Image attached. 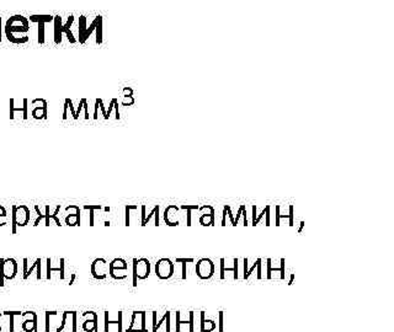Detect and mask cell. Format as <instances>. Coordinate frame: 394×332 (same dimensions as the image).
I'll return each instance as SVG.
<instances>
[{"mask_svg": "<svg viewBox=\"0 0 394 332\" xmlns=\"http://www.w3.org/2000/svg\"><path fill=\"white\" fill-rule=\"evenodd\" d=\"M29 19L22 15H13L5 24V36L11 43L24 45L29 41Z\"/></svg>", "mask_w": 394, "mask_h": 332, "instance_id": "obj_1", "label": "cell"}, {"mask_svg": "<svg viewBox=\"0 0 394 332\" xmlns=\"http://www.w3.org/2000/svg\"><path fill=\"white\" fill-rule=\"evenodd\" d=\"M54 43H57V45H59V43L62 42V36L67 35L68 40H69V42L72 43H75V38H74V35H73L72 30H70V26L73 25V22H74V16L70 15L69 17H68V21L67 24L63 25V22H62V17L59 15L54 16Z\"/></svg>", "mask_w": 394, "mask_h": 332, "instance_id": "obj_2", "label": "cell"}, {"mask_svg": "<svg viewBox=\"0 0 394 332\" xmlns=\"http://www.w3.org/2000/svg\"><path fill=\"white\" fill-rule=\"evenodd\" d=\"M100 27H104V17L101 15H98L91 22L90 27L86 29V17L84 15L79 16V43L84 45L90 37V35L94 31L98 30Z\"/></svg>", "mask_w": 394, "mask_h": 332, "instance_id": "obj_3", "label": "cell"}, {"mask_svg": "<svg viewBox=\"0 0 394 332\" xmlns=\"http://www.w3.org/2000/svg\"><path fill=\"white\" fill-rule=\"evenodd\" d=\"M17 274V262L15 258H0V287L5 285V281H11Z\"/></svg>", "mask_w": 394, "mask_h": 332, "instance_id": "obj_4", "label": "cell"}, {"mask_svg": "<svg viewBox=\"0 0 394 332\" xmlns=\"http://www.w3.org/2000/svg\"><path fill=\"white\" fill-rule=\"evenodd\" d=\"M11 212H13V228H11V233L15 235L17 226H26L29 224L31 215H30V209L25 205H14L11 207Z\"/></svg>", "mask_w": 394, "mask_h": 332, "instance_id": "obj_5", "label": "cell"}, {"mask_svg": "<svg viewBox=\"0 0 394 332\" xmlns=\"http://www.w3.org/2000/svg\"><path fill=\"white\" fill-rule=\"evenodd\" d=\"M150 274V262L148 258H133V287H137L138 279L144 281Z\"/></svg>", "mask_w": 394, "mask_h": 332, "instance_id": "obj_6", "label": "cell"}, {"mask_svg": "<svg viewBox=\"0 0 394 332\" xmlns=\"http://www.w3.org/2000/svg\"><path fill=\"white\" fill-rule=\"evenodd\" d=\"M127 269L128 265L123 258H115L109 263V273L116 281H122L127 278Z\"/></svg>", "mask_w": 394, "mask_h": 332, "instance_id": "obj_7", "label": "cell"}, {"mask_svg": "<svg viewBox=\"0 0 394 332\" xmlns=\"http://www.w3.org/2000/svg\"><path fill=\"white\" fill-rule=\"evenodd\" d=\"M196 274L198 278L211 279L214 274V263L210 258H201L196 263Z\"/></svg>", "mask_w": 394, "mask_h": 332, "instance_id": "obj_8", "label": "cell"}, {"mask_svg": "<svg viewBox=\"0 0 394 332\" xmlns=\"http://www.w3.org/2000/svg\"><path fill=\"white\" fill-rule=\"evenodd\" d=\"M155 274L159 279H170L174 274V263L170 258H160L155 263Z\"/></svg>", "mask_w": 394, "mask_h": 332, "instance_id": "obj_9", "label": "cell"}, {"mask_svg": "<svg viewBox=\"0 0 394 332\" xmlns=\"http://www.w3.org/2000/svg\"><path fill=\"white\" fill-rule=\"evenodd\" d=\"M107 274H109V263L106 262L105 258H95L91 263V276L95 279L102 281L106 279Z\"/></svg>", "mask_w": 394, "mask_h": 332, "instance_id": "obj_10", "label": "cell"}, {"mask_svg": "<svg viewBox=\"0 0 394 332\" xmlns=\"http://www.w3.org/2000/svg\"><path fill=\"white\" fill-rule=\"evenodd\" d=\"M126 332H148L146 327V311H134Z\"/></svg>", "mask_w": 394, "mask_h": 332, "instance_id": "obj_11", "label": "cell"}, {"mask_svg": "<svg viewBox=\"0 0 394 332\" xmlns=\"http://www.w3.org/2000/svg\"><path fill=\"white\" fill-rule=\"evenodd\" d=\"M24 263V273H22V278L29 279L30 277L36 272V278L41 279L42 278V258H36L31 266H29V260L24 258L22 261Z\"/></svg>", "mask_w": 394, "mask_h": 332, "instance_id": "obj_12", "label": "cell"}, {"mask_svg": "<svg viewBox=\"0 0 394 332\" xmlns=\"http://www.w3.org/2000/svg\"><path fill=\"white\" fill-rule=\"evenodd\" d=\"M21 316L24 317L22 330L25 332H37V315L35 311H25L21 314Z\"/></svg>", "mask_w": 394, "mask_h": 332, "instance_id": "obj_13", "label": "cell"}, {"mask_svg": "<svg viewBox=\"0 0 394 332\" xmlns=\"http://www.w3.org/2000/svg\"><path fill=\"white\" fill-rule=\"evenodd\" d=\"M83 330L85 332H98V314L95 311H86L83 313Z\"/></svg>", "mask_w": 394, "mask_h": 332, "instance_id": "obj_14", "label": "cell"}, {"mask_svg": "<svg viewBox=\"0 0 394 332\" xmlns=\"http://www.w3.org/2000/svg\"><path fill=\"white\" fill-rule=\"evenodd\" d=\"M180 210V208L175 205H170L168 206V208L164 212V221H165L166 225L169 226H178L180 224L178 219V213Z\"/></svg>", "mask_w": 394, "mask_h": 332, "instance_id": "obj_15", "label": "cell"}, {"mask_svg": "<svg viewBox=\"0 0 394 332\" xmlns=\"http://www.w3.org/2000/svg\"><path fill=\"white\" fill-rule=\"evenodd\" d=\"M70 209L73 210V213H68L66 215V224L68 226H80L82 225V218H80V208L78 206H68Z\"/></svg>", "mask_w": 394, "mask_h": 332, "instance_id": "obj_16", "label": "cell"}, {"mask_svg": "<svg viewBox=\"0 0 394 332\" xmlns=\"http://www.w3.org/2000/svg\"><path fill=\"white\" fill-rule=\"evenodd\" d=\"M104 331L109 332L110 331V325H117L118 327V332L123 331V315L122 311H118L117 313V320H110V313L109 311H105L104 313Z\"/></svg>", "mask_w": 394, "mask_h": 332, "instance_id": "obj_17", "label": "cell"}, {"mask_svg": "<svg viewBox=\"0 0 394 332\" xmlns=\"http://www.w3.org/2000/svg\"><path fill=\"white\" fill-rule=\"evenodd\" d=\"M46 278L47 279H51L52 278V272H59V278L63 281L64 277H66V274H64V258L62 257L61 260H59V267L57 269V267H52V260L51 258H47L46 260Z\"/></svg>", "mask_w": 394, "mask_h": 332, "instance_id": "obj_18", "label": "cell"}, {"mask_svg": "<svg viewBox=\"0 0 394 332\" xmlns=\"http://www.w3.org/2000/svg\"><path fill=\"white\" fill-rule=\"evenodd\" d=\"M61 206H57L56 207V210H54V213H51V207L48 205L45 206V225L46 226H49L51 225V219L52 221H54V223H56L57 226H62L61 224V221L58 219V213L59 210H61Z\"/></svg>", "mask_w": 394, "mask_h": 332, "instance_id": "obj_19", "label": "cell"}, {"mask_svg": "<svg viewBox=\"0 0 394 332\" xmlns=\"http://www.w3.org/2000/svg\"><path fill=\"white\" fill-rule=\"evenodd\" d=\"M217 329V324L214 320L212 319H206L205 311H201V332H212Z\"/></svg>", "mask_w": 394, "mask_h": 332, "instance_id": "obj_20", "label": "cell"}, {"mask_svg": "<svg viewBox=\"0 0 394 332\" xmlns=\"http://www.w3.org/2000/svg\"><path fill=\"white\" fill-rule=\"evenodd\" d=\"M32 117L35 120H47V101L42 100V106H36L32 110Z\"/></svg>", "mask_w": 394, "mask_h": 332, "instance_id": "obj_21", "label": "cell"}, {"mask_svg": "<svg viewBox=\"0 0 394 332\" xmlns=\"http://www.w3.org/2000/svg\"><path fill=\"white\" fill-rule=\"evenodd\" d=\"M159 209H160L159 206H155V207L153 208L152 212H150L149 214H148V215L144 214V218L141 221V225H142V226H146L147 224L149 223L150 219H152L153 217H154V218H155L154 225H155V226H159Z\"/></svg>", "mask_w": 394, "mask_h": 332, "instance_id": "obj_22", "label": "cell"}, {"mask_svg": "<svg viewBox=\"0 0 394 332\" xmlns=\"http://www.w3.org/2000/svg\"><path fill=\"white\" fill-rule=\"evenodd\" d=\"M281 218H287L290 221L288 225L293 226L295 225V221H293V206H290V213L288 214H280V206H276V226H280V219Z\"/></svg>", "mask_w": 394, "mask_h": 332, "instance_id": "obj_23", "label": "cell"}, {"mask_svg": "<svg viewBox=\"0 0 394 332\" xmlns=\"http://www.w3.org/2000/svg\"><path fill=\"white\" fill-rule=\"evenodd\" d=\"M14 102H15V100H14V98H10V120H14V112L19 111L22 112V118H24V120H27V104H29L27 98H24V107H22V109H15Z\"/></svg>", "mask_w": 394, "mask_h": 332, "instance_id": "obj_24", "label": "cell"}, {"mask_svg": "<svg viewBox=\"0 0 394 332\" xmlns=\"http://www.w3.org/2000/svg\"><path fill=\"white\" fill-rule=\"evenodd\" d=\"M200 224L203 226H213L214 225V208H211L210 213L202 214L200 218Z\"/></svg>", "mask_w": 394, "mask_h": 332, "instance_id": "obj_25", "label": "cell"}, {"mask_svg": "<svg viewBox=\"0 0 394 332\" xmlns=\"http://www.w3.org/2000/svg\"><path fill=\"white\" fill-rule=\"evenodd\" d=\"M22 311H4V316H9V331L14 332L15 331V320L16 316H21Z\"/></svg>", "mask_w": 394, "mask_h": 332, "instance_id": "obj_26", "label": "cell"}, {"mask_svg": "<svg viewBox=\"0 0 394 332\" xmlns=\"http://www.w3.org/2000/svg\"><path fill=\"white\" fill-rule=\"evenodd\" d=\"M54 19V16L52 15H31L29 17V21H32V22H36L37 24L38 21H45L46 24L47 22H52Z\"/></svg>", "mask_w": 394, "mask_h": 332, "instance_id": "obj_27", "label": "cell"}, {"mask_svg": "<svg viewBox=\"0 0 394 332\" xmlns=\"http://www.w3.org/2000/svg\"><path fill=\"white\" fill-rule=\"evenodd\" d=\"M102 207L100 205H85L84 206V210H89L90 212V224L89 225L94 226V214L95 210H101Z\"/></svg>", "mask_w": 394, "mask_h": 332, "instance_id": "obj_28", "label": "cell"}, {"mask_svg": "<svg viewBox=\"0 0 394 332\" xmlns=\"http://www.w3.org/2000/svg\"><path fill=\"white\" fill-rule=\"evenodd\" d=\"M68 110H70L74 120H78V118H79V116L77 114V111L74 110V106H73V102L70 98H66V101H64V111H68Z\"/></svg>", "mask_w": 394, "mask_h": 332, "instance_id": "obj_29", "label": "cell"}, {"mask_svg": "<svg viewBox=\"0 0 394 332\" xmlns=\"http://www.w3.org/2000/svg\"><path fill=\"white\" fill-rule=\"evenodd\" d=\"M38 45L42 46L45 43V21H38Z\"/></svg>", "mask_w": 394, "mask_h": 332, "instance_id": "obj_30", "label": "cell"}, {"mask_svg": "<svg viewBox=\"0 0 394 332\" xmlns=\"http://www.w3.org/2000/svg\"><path fill=\"white\" fill-rule=\"evenodd\" d=\"M137 208H138V206H136V205H128V206H126V207H125V210H126L125 225H126V226H130V225H131V219H130L131 210H136Z\"/></svg>", "mask_w": 394, "mask_h": 332, "instance_id": "obj_31", "label": "cell"}, {"mask_svg": "<svg viewBox=\"0 0 394 332\" xmlns=\"http://www.w3.org/2000/svg\"><path fill=\"white\" fill-rule=\"evenodd\" d=\"M227 272H234V276H233V278L234 279H238V258L234 257L233 258V269H229V267H227L224 266V273Z\"/></svg>", "mask_w": 394, "mask_h": 332, "instance_id": "obj_32", "label": "cell"}, {"mask_svg": "<svg viewBox=\"0 0 394 332\" xmlns=\"http://www.w3.org/2000/svg\"><path fill=\"white\" fill-rule=\"evenodd\" d=\"M267 276H266V278L267 279H271V272L272 271H279V272H281V267L280 269H277V267H275V269H272L271 267V258H267Z\"/></svg>", "mask_w": 394, "mask_h": 332, "instance_id": "obj_33", "label": "cell"}, {"mask_svg": "<svg viewBox=\"0 0 394 332\" xmlns=\"http://www.w3.org/2000/svg\"><path fill=\"white\" fill-rule=\"evenodd\" d=\"M35 210H36V213H37V219L35 221V224H33V225L37 226L38 224H40L41 221H45V214H42V213H41L40 207H38L37 205L35 206Z\"/></svg>", "mask_w": 394, "mask_h": 332, "instance_id": "obj_34", "label": "cell"}, {"mask_svg": "<svg viewBox=\"0 0 394 332\" xmlns=\"http://www.w3.org/2000/svg\"><path fill=\"white\" fill-rule=\"evenodd\" d=\"M180 311H176V332H180V326H181L182 324H189V321H181L180 320Z\"/></svg>", "mask_w": 394, "mask_h": 332, "instance_id": "obj_35", "label": "cell"}, {"mask_svg": "<svg viewBox=\"0 0 394 332\" xmlns=\"http://www.w3.org/2000/svg\"><path fill=\"white\" fill-rule=\"evenodd\" d=\"M168 314H169V311H166L165 314H164V316L162 317V319H160V321L159 322H157V324H155V326H154V329H153V332H157L158 330L160 329V326H162L163 325V322H165V320H166V316H168Z\"/></svg>", "mask_w": 394, "mask_h": 332, "instance_id": "obj_36", "label": "cell"}, {"mask_svg": "<svg viewBox=\"0 0 394 332\" xmlns=\"http://www.w3.org/2000/svg\"><path fill=\"white\" fill-rule=\"evenodd\" d=\"M117 98H112L111 102H110V106H109V111L106 112V120H109L110 118V114H111V111L115 109V105L117 104Z\"/></svg>", "mask_w": 394, "mask_h": 332, "instance_id": "obj_37", "label": "cell"}, {"mask_svg": "<svg viewBox=\"0 0 394 332\" xmlns=\"http://www.w3.org/2000/svg\"><path fill=\"white\" fill-rule=\"evenodd\" d=\"M244 209H246V208H245V206L244 205L240 206L239 210H238V213H237V218H234V226L238 225V221H239L240 217H242V214H243V210H244Z\"/></svg>", "mask_w": 394, "mask_h": 332, "instance_id": "obj_38", "label": "cell"}, {"mask_svg": "<svg viewBox=\"0 0 394 332\" xmlns=\"http://www.w3.org/2000/svg\"><path fill=\"white\" fill-rule=\"evenodd\" d=\"M0 219H5V221H6V209H5V207H3V206H0ZM5 225V224L4 223H1V221H0V226H4Z\"/></svg>", "mask_w": 394, "mask_h": 332, "instance_id": "obj_39", "label": "cell"}, {"mask_svg": "<svg viewBox=\"0 0 394 332\" xmlns=\"http://www.w3.org/2000/svg\"><path fill=\"white\" fill-rule=\"evenodd\" d=\"M218 317H219V322H218V331L219 332H223V317H224V314L223 311H219L218 314Z\"/></svg>", "mask_w": 394, "mask_h": 332, "instance_id": "obj_40", "label": "cell"}, {"mask_svg": "<svg viewBox=\"0 0 394 332\" xmlns=\"http://www.w3.org/2000/svg\"><path fill=\"white\" fill-rule=\"evenodd\" d=\"M285 265H286V260L285 258H281V279L286 278V269H285Z\"/></svg>", "mask_w": 394, "mask_h": 332, "instance_id": "obj_41", "label": "cell"}, {"mask_svg": "<svg viewBox=\"0 0 394 332\" xmlns=\"http://www.w3.org/2000/svg\"><path fill=\"white\" fill-rule=\"evenodd\" d=\"M189 316H190V319H189L190 330H189V331H190V332H194V330H195V327H194V311H190V313H189Z\"/></svg>", "mask_w": 394, "mask_h": 332, "instance_id": "obj_42", "label": "cell"}, {"mask_svg": "<svg viewBox=\"0 0 394 332\" xmlns=\"http://www.w3.org/2000/svg\"><path fill=\"white\" fill-rule=\"evenodd\" d=\"M180 208V209H184V210H186V209H190V210H194V209H196V210H198V206L197 205H182L181 207H179Z\"/></svg>", "mask_w": 394, "mask_h": 332, "instance_id": "obj_43", "label": "cell"}, {"mask_svg": "<svg viewBox=\"0 0 394 332\" xmlns=\"http://www.w3.org/2000/svg\"><path fill=\"white\" fill-rule=\"evenodd\" d=\"M224 208H226V210H227V214H228V215H229V218H230V221H232V225L234 226V217H233L232 209H230V207H229V206H224Z\"/></svg>", "mask_w": 394, "mask_h": 332, "instance_id": "obj_44", "label": "cell"}, {"mask_svg": "<svg viewBox=\"0 0 394 332\" xmlns=\"http://www.w3.org/2000/svg\"><path fill=\"white\" fill-rule=\"evenodd\" d=\"M175 261L179 263H192L194 258H176Z\"/></svg>", "mask_w": 394, "mask_h": 332, "instance_id": "obj_45", "label": "cell"}, {"mask_svg": "<svg viewBox=\"0 0 394 332\" xmlns=\"http://www.w3.org/2000/svg\"><path fill=\"white\" fill-rule=\"evenodd\" d=\"M265 209H266V213H265V215H266V226H269L270 225V209H271V207H270V206H266V207H265Z\"/></svg>", "mask_w": 394, "mask_h": 332, "instance_id": "obj_46", "label": "cell"}, {"mask_svg": "<svg viewBox=\"0 0 394 332\" xmlns=\"http://www.w3.org/2000/svg\"><path fill=\"white\" fill-rule=\"evenodd\" d=\"M221 279H224L226 278V276H224V262H226V260L224 258H221Z\"/></svg>", "mask_w": 394, "mask_h": 332, "instance_id": "obj_47", "label": "cell"}, {"mask_svg": "<svg viewBox=\"0 0 394 332\" xmlns=\"http://www.w3.org/2000/svg\"><path fill=\"white\" fill-rule=\"evenodd\" d=\"M170 311H169V314H168V316H166V320H165V325H166V332H170Z\"/></svg>", "mask_w": 394, "mask_h": 332, "instance_id": "obj_48", "label": "cell"}, {"mask_svg": "<svg viewBox=\"0 0 394 332\" xmlns=\"http://www.w3.org/2000/svg\"><path fill=\"white\" fill-rule=\"evenodd\" d=\"M258 276H256V278L258 279H261V258H258Z\"/></svg>", "mask_w": 394, "mask_h": 332, "instance_id": "obj_49", "label": "cell"}, {"mask_svg": "<svg viewBox=\"0 0 394 332\" xmlns=\"http://www.w3.org/2000/svg\"><path fill=\"white\" fill-rule=\"evenodd\" d=\"M186 265H187V263H182V279H186V278H187Z\"/></svg>", "mask_w": 394, "mask_h": 332, "instance_id": "obj_50", "label": "cell"}, {"mask_svg": "<svg viewBox=\"0 0 394 332\" xmlns=\"http://www.w3.org/2000/svg\"><path fill=\"white\" fill-rule=\"evenodd\" d=\"M226 218H227V210L226 208H223V218H222V226H226L227 225V221H226Z\"/></svg>", "mask_w": 394, "mask_h": 332, "instance_id": "obj_51", "label": "cell"}, {"mask_svg": "<svg viewBox=\"0 0 394 332\" xmlns=\"http://www.w3.org/2000/svg\"><path fill=\"white\" fill-rule=\"evenodd\" d=\"M186 210H187V226H191V210L190 209Z\"/></svg>", "mask_w": 394, "mask_h": 332, "instance_id": "obj_52", "label": "cell"}, {"mask_svg": "<svg viewBox=\"0 0 394 332\" xmlns=\"http://www.w3.org/2000/svg\"><path fill=\"white\" fill-rule=\"evenodd\" d=\"M248 258H244V276L248 272Z\"/></svg>", "mask_w": 394, "mask_h": 332, "instance_id": "obj_53", "label": "cell"}, {"mask_svg": "<svg viewBox=\"0 0 394 332\" xmlns=\"http://www.w3.org/2000/svg\"><path fill=\"white\" fill-rule=\"evenodd\" d=\"M157 311H153V329H154L155 324H157ZM152 329V330H153Z\"/></svg>", "mask_w": 394, "mask_h": 332, "instance_id": "obj_54", "label": "cell"}, {"mask_svg": "<svg viewBox=\"0 0 394 332\" xmlns=\"http://www.w3.org/2000/svg\"><path fill=\"white\" fill-rule=\"evenodd\" d=\"M3 40V26H1V16H0V43Z\"/></svg>", "mask_w": 394, "mask_h": 332, "instance_id": "obj_55", "label": "cell"}, {"mask_svg": "<svg viewBox=\"0 0 394 332\" xmlns=\"http://www.w3.org/2000/svg\"><path fill=\"white\" fill-rule=\"evenodd\" d=\"M256 219V206H253V223Z\"/></svg>", "mask_w": 394, "mask_h": 332, "instance_id": "obj_56", "label": "cell"}, {"mask_svg": "<svg viewBox=\"0 0 394 332\" xmlns=\"http://www.w3.org/2000/svg\"><path fill=\"white\" fill-rule=\"evenodd\" d=\"M293 281H295V273L291 274V278H290V282H288V285H293Z\"/></svg>", "mask_w": 394, "mask_h": 332, "instance_id": "obj_57", "label": "cell"}, {"mask_svg": "<svg viewBox=\"0 0 394 332\" xmlns=\"http://www.w3.org/2000/svg\"><path fill=\"white\" fill-rule=\"evenodd\" d=\"M301 225H299V229H298V233H302V230H303V226H304V221H301Z\"/></svg>", "mask_w": 394, "mask_h": 332, "instance_id": "obj_58", "label": "cell"}, {"mask_svg": "<svg viewBox=\"0 0 394 332\" xmlns=\"http://www.w3.org/2000/svg\"><path fill=\"white\" fill-rule=\"evenodd\" d=\"M3 313H0V332H1V330H3V325H1V317H3Z\"/></svg>", "mask_w": 394, "mask_h": 332, "instance_id": "obj_59", "label": "cell"}, {"mask_svg": "<svg viewBox=\"0 0 394 332\" xmlns=\"http://www.w3.org/2000/svg\"><path fill=\"white\" fill-rule=\"evenodd\" d=\"M74 279H75V274H73V276H72V279H70V283H69V285H72L73 283H74Z\"/></svg>", "mask_w": 394, "mask_h": 332, "instance_id": "obj_60", "label": "cell"}]
</instances>
